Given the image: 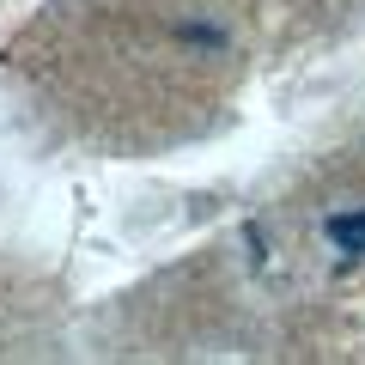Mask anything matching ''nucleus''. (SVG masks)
Wrapping results in <instances>:
<instances>
[{"label": "nucleus", "instance_id": "f03ea898", "mask_svg": "<svg viewBox=\"0 0 365 365\" xmlns=\"http://www.w3.org/2000/svg\"><path fill=\"white\" fill-rule=\"evenodd\" d=\"M323 237L341 250V256H365V207H353V213H335V220L323 225Z\"/></svg>", "mask_w": 365, "mask_h": 365}, {"label": "nucleus", "instance_id": "f257e3e1", "mask_svg": "<svg viewBox=\"0 0 365 365\" xmlns=\"http://www.w3.org/2000/svg\"><path fill=\"white\" fill-rule=\"evenodd\" d=\"M177 43H182V49H201V55H225V49H232V31L213 25V19H182Z\"/></svg>", "mask_w": 365, "mask_h": 365}]
</instances>
